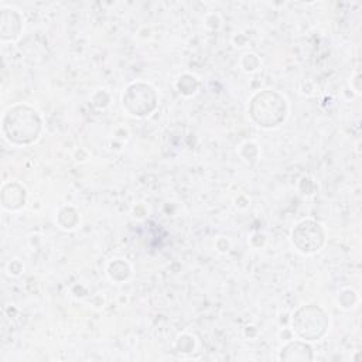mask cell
<instances>
[{
  "instance_id": "1",
  "label": "cell",
  "mask_w": 362,
  "mask_h": 362,
  "mask_svg": "<svg viewBox=\"0 0 362 362\" xmlns=\"http://www.w3.org/2000/svg\"><path fill=\"white\" fill-rule=\"evenodd\" d=\"M40 129V117L35 110L28 106H16L10 109L3 119V132L6 137L17 144H25L35 140Z\"/></svg>"
},
{
  "instance_id": "2",
  "label": "cell",
  "mask_w": 362,
  "mask_h": 362,
  "mask_svg": "<svg viewBox=\"0 0 362 362\" xmlns=\"http://www.w3.org/2000/svg\"><path fill=\"white\" fill-rule=\"evenodd\" d=\"M250 115L256 123L264 127L280 124L286 116L284 99L272 90L257 93L250 103Z\"/></svg>"
},
{
  "instance_id": "3",
  "label": "cell",
  "mask_w": 362,
  "mask_h": 362,
  "mask_svg": "<svg viewBox=\"0 0 362 362\" xmlns=\"http://www.w3.org/2000/svg\"><path fill=\"white\" fill-rule=\"evenodd\" d=\"M296 332L304 339H318L324 335L328 327L325 313L317 305L301 307L293 318Z\"/></svg>"
},
{
  "instance_id": "4",
  "label": "cell",
  "mask_w": 362,
  "mask_h": 362,
  "mask_svg": "<svg viewBox=\"0 0 362 362\" xmlns=\"http://www.w3.org/2000/svg\"><path fill=\"white\" fill-rule=\"evenodd\" d=\"M156 92L153 88L144 83H134L132 85L124 96H123V103L129 112L133 115H148L154 107H156Z\"/></svg>"
},
{
  "instance_id": "5",
  "label": "cell",
  "mask_w": 362,
  "mask_h": 362,
  "mask_svg": "<svg viewBox=\"0 0 362 362\" xmlns=\"http://www.w3.org/2000/svg\"><path fill=\"white\" fill-rule=\"evenodd\" d=\"M293 242L301 252H315L324 242L322 229L314 221H303L293 230Z\"/></svg>"
},
{
  "instance_id": "6",
  "label": "cell",
  "mask_w": 362,
  "mask_h": 362,
  "mask_svg": "<svg viewBox=\"0 0 362 362\" xmlns=\"http://www.w3.org/2000/svg\"><path fill=\"white\" fill-rule=\"evenodd\" d=\"M280 358L286 361H310L313 355L308 345L301 342H291L283 348Z\"/></svg>"
},
{
  "instance_id": "7",
  "label": "cell",
  "mask_w": 362,
  "mask_h": 362,
  "mask_svg": "<svg viewBox=\"0 0 362 362\" xmlns=\"http://www.w3.org/2000/svg\"><path fill=\"white\" fill-rule=\"evenodd\" d=\"M13 194L3 189V205L8 209H16L23 205L24 202V189L20 188L17 184H10Z\"/></svg>"
}]
</instances>
